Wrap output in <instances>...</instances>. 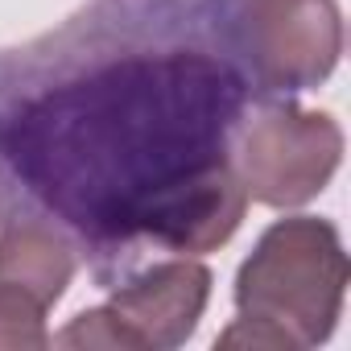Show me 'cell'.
<instances>
[{
  "mask_svg": "<svg viewBox=\"0 0 351 351\" xmlns=\"http://www.w3.org/2000/svg\"><path fill=\"white\" fill-rule=\"evenodd\" d=\"M347 293V252L339 228L318 215H289L265 228L236 273L240 318L215 347L306 351L335 335Z\"/></svg>",
  "mask_w": 351,
  "mask_h": 351,
  "instance_id": "1",
  "label": "cell"
},
{
  "mask_svg": "<svg viewBox=\"0 0 351 351\" xmlns=\"http://www.w3.org/2000/svg\"><path fill=\"white\" fill-rule=\"evenodd\" d=\"M339 161H343L339 120L330 112L298 104L256 108L232 145V169L244 195L277 211L318 199L330 186Z\"/></svg>",
  "mask_w": 351,
  "mask_h": 351,
  "instance_id": "2",
  "label": "cell"
},
{
  "mask_svg": "<svg viewBox=\"0 0 351 351\" xmlns=\"http://www.w3.org/2000/svg\"><path fill=\"white\" fill-rule=\"evenodd\" d=\"M211 302V269L199 261H161L120 285L104 306L75 314L54 347H120V351H173L182 347Z\"/></svg>",
  "mask_w": 351,
  "mask_h": 351,
  "instance_id": "3",
  "label": "cell"
},
{
  "mask_svg": "<svg viewBox=\"0 0 351 351\" xmlns=\"http://www.w3.org/2000/svg\"><path fill=\"white\" fill-rule=\"evenodd\" d=\"M236 38L265 91H306L335 75L343 17L335 0H236Z\"/></svg>",
  "mask_w": 351,
  "mask_h": 351,
  "instance_id": "4",
  "label": "cell"
},
{
  "mask_svg": "<svg viewBox=\"0 0 351 351\" xmlns=\"http://www.w3.org/2000/svg\"><path fill=\"white\" fill-rule=\"evenodd\" d=\"M75 281V248L46 223H13L0 232V347H50L46 314Z\"/></svg>",
  "mask_w": 351,
  "mask_h": 351,
  "instance_id": "5",
  "label": "cell"
},
{
  "mask_svg": "<svg viewBox=\"0 0 351 351\" xmlns=\"http://www.w3.org/2000/svg\"><path fill=\"white\" fill-rule=\"evenodd\" d=\"M248 207V195L236 178L232 165H207L199 173H191L186 182L169 186L153 211H149V228L182 252H207L215 244H228L232 232L240 228Z\"/></svg>",
  "mask_w": 351,
  "mask_h": 351,
  "instance_id": "6",
  "label": "cell"
}]
</instances>
